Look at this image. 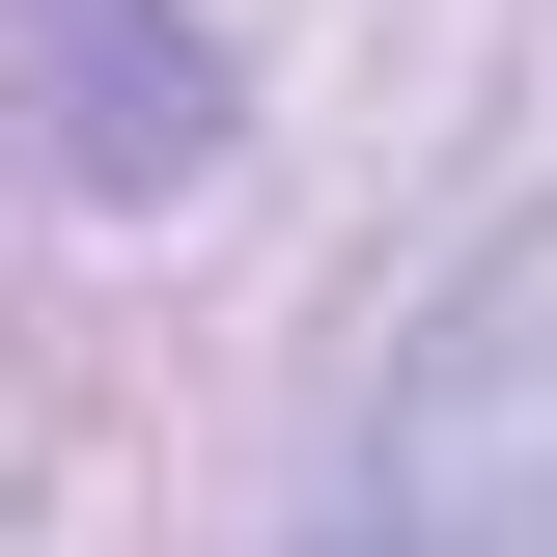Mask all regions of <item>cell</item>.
I'll use <instances>...</instances> for the list:
<instances>
[{
  "instance_id": "1",
  "label": "cell",
  "mask_w": 557,
  "mask_h": 557,
  "mask_svg": "<svg viewBox=\"0 0 557 557\" xmlns=\"http://www.w3.org/2000/svg\"><path fill=\"white\" fill-rule=\"evenodd\" d=\"M391 502L418 530H557V278L502 307V335H446V391L391 418Z\"/></svg>"
}]
</instances>
